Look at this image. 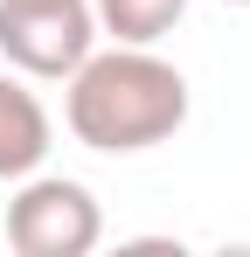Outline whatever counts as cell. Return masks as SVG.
Returning a JSON list of instances; mask_svg holds the SVG:
<instances>
[{
  "label": "cell",
  "mask_w": 250,
  "mask_h": 257,
  "mask_svg": "<svg viewBox=\"0 0 250 257\" xmlns=\"http://www.w3.org/2000/svg\"><path fill=\"white\" fill-rule=\"evenodd\" d=\"M229 7H250V0H229Z\"/></svg>",
  "instance_id": "obj_6"
},
{
  "label": "cell",
  "mask_w": 250,
  "mask_h": 257,
  "mask_svg": "<svg viewBox=\"0 0 250 257\" xmlns=\"http://www.w3.org/2000/svg\"><path fill=\"white\" fill-rule=\"evenodd\" d=\"M97 49L90 0H0V56L21 77H70Z\"/></svg>",
  "instance_id": "obj_3"
},
{
  "label": "cell",
  "mask_w": 250,
  "mask_h": 257,
  "mask_svg": "<svg viewBox=\"0 0 250 257\" xmlns=\"http://www.w3.org/2000/svg\"><path fill=\"white\" fill-rule=\"evenodd\" d=\"M63 125L90 153H146L188 125V77L153 49H90L63 77Z\"/></svg>",
  "instance_id": "obj_1"
},
{
  "label": "cell",
  "mask_w": 250,
  "mask_h": 257,
  "mask_svg": "<svg viewBox=\"0 0 250 257\" xmlns=\"http://www.w3.org/2000/svg\"><path fill=\"white\" fill-rule=\"evenodd\" d=\"M104 236V209L97 195L70 181V174H28L7 202V243L21 257H83Z\"/></svg>",
  "instance_id": "obj_2"
},
{
  "label": "cell",
  "mask_w": 250,
  "mask_h": 257,
  "mask_svg": "<svg viewBox=\"0 0 250 257\" xmlns=\"http://www.w3.org/2000/svg\"><path fill=\"white\" fill-rule=\"evenodd\" d=\"M90 14H97V35L153 49L160 35H174V21L188 14V0H90Z\"/></svg>",
  "instance_id": "obj_5"
},
{
  "label": "cell",
  "mask_w": 250,
  "mask_h": 257,
  "mask_svg": "<svg viewBox=\"0 0 250 257\" xmlns=\"http://www.w3.org/2000/svg\"><path fill=\"white\" fill-rule=\"evenodd\" d=\"M49 160V111L21 77H0V181H28Z\"/></svg>",
  "instance_id": "obj_4"
}]
</instances>
